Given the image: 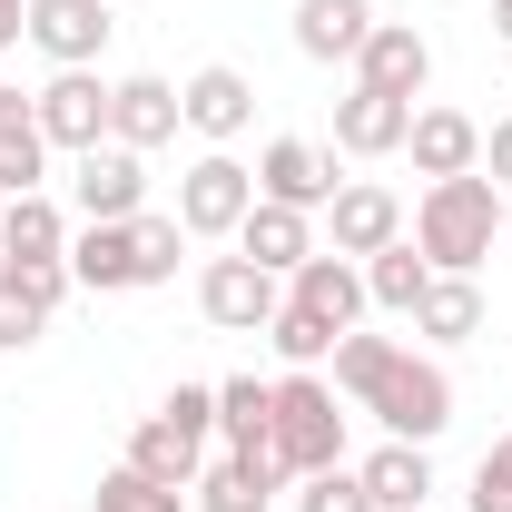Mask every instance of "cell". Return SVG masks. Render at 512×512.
I'll list each match as a JSON object with an SVG mask.
<instances>
[{"label":"cell","mask_w":512,"mask_h":512,"mask_svg":"<svg viewBox=\"0 0 512 512\" xmlns=\"http://www.w3.org/2000/svg\"><path fill=\"white\" fill-rule=\"evenodd\" d=\"M424 286H434V266H424L414 237H394V247L365 256V306H384V316H414V306H424Z\"/></svg>","instance_id":"484cf974"},{"label":"cell","mask_w":512,"mask_h":512,"mask_svg":"<svg viewBox=\"0 0 512 512\" xmlns=\"http://www.w3.org/2000/svg\"><path fill=\"white\" fill-rule=\"evenodd\" d=\"M483 178L512 197V119H493V128H483Z\"/></svg>","instance_id":"e575fe53"},{"label":"cell","mask_w":512,"mask_h":512,"mask_svg":"<svg viewBox=\"0 0 512 512\" xmlns=\"http://www.w3.org/2000/svg\"><path fill=\"white\" fill-rule=\"evenodd\" d=\"M109 0H30V50L50 69H99V50H109Z\"/></svg>","instance_id":"7c38bea8"},{"label":"cell","mask_w":512,"mask_h":512,"mask_svg":"<svg viewBox=\"0 0 512 512\" xmlns=\"http://www.w3.org/2000/svg\"><path fill=\"white\" fill-rule=\"evenodd\" d=\"M266 345L286 355V375H316L325 355H335V335H325L316 316H296V306H276V325H266Z\"/></svg>","instance_id":"4dcf8cb0"},{"label":"cell","mask_w":512,"mask_h":512,"mask_svg":"<svg viewBox=\"0 0 512 512\" xmlns=\"http://www.w3.org/2000/svg\"><path fill=\"white\" fill-rule=\"evenodd\" d=\"M355 404L375 414V424L394 434V444H434V434L453 424V375L434 365V355H414V345H394V355H384V375L365 384Z\"/></svg>","instance_id":"7a4b0ae2"},{"label":"cell","mask_w":512,"mask_h":512,"mask_svg":"<svg viewBox=\"0 0 512 512\" xmlns=\"http://www.w3.org/2000/svg\"><path fill=\"white\" fill-rule=\"evenodd\" d=\"M69 256L60 266H0V355H30L40 335H50V316L69 306Z\"/></svg>","instance_id":"30bf717a"},{"label":"cell","mask_w":512,"mask_h":512,"mask_svg":"<svg viewBox=\"0 0 512 512\" xmlns=\"http://www.w3.org/2000/svg\"><path fill=\"white\" fill-rule=\"evenodd\" d=\"M404 128H414V99H384V89H345L335 99V158H404Z\"/></svg>","instance_id":"2e32d148"},{"label":"cell","mask_w":512,"mask_h":512,"mask_svg":"<svg viewBox=\"0 0 512 512\" xmlns=\"http://www.w3.org/2000/svg\"><path fill=\"white\" fill-rule=\"evenodd\" d=\"M266 434H276V384L227 375L217 384V444L227 453H266Z\"/></svg>","instance_id":"4316f807"},{"label":"cell","mask_w":512,"mask_h":512,"mask_svg":"<svg viewBox=\"0 0 512 512\" xmlns=\"http://www.w3.org/2000/svg\"><path fill=\"white\" fill-rule=\"evenodd\" d=\"M30 109H40L50 158H79V148L109 138V79H99V69H50V79L30 89Z\"/></svg>","instance_id":"8992f818"},{"label":"cell","mask_w":512,"mask_h":512,"mask_svg":"<svg viewBox=\"0 0 512 512\" xmlns=\"http://www.w3.org/2000/svg\"><path fill=\"white\" fill-rule=\"evenodd\" d=\"M128 463H138L148 483H178V493H188L197 473H207V444H188V434H178L168 414H148V424L128 434Z\"/></svg>","instance_id":"83f0119b"},{"label":"cell","mask_w":512,"mask_h":512,"mask_svg":"<svg viewBox=\"0 0 512 512\" xmlns=\"http://www.w3.org/2000/svg\"><path fill=\"white\" fill-rule=\"evenodd\" d=\"M493 453H512V424H503V434H493Z\"/></svg>","instance_id":"74e56055"},{"label":"cell","mask_w":512,"mask_h":512,"mask_svg":"<svg viewBox=\"0 0 512 512\" xmlns=\"http://www.w3.org/2000/svg\"><path fill=\"white\" fill-rule=\"evenodd\" d=\"M296 512H375V493H365V473H355V463H325V473L296 483Z\"/></svg>","instance_id":"1f68e13d"},{"label":"cell","mask_w":512,"mask_h":512,"mask_svg":"<svg viewBox=\"0 0 512 512\" xmlns=\"http://www.w3.org/2000/svg\"><path fill=\"white\" fill-rule=\"evenodd\" d=\"M276 493H286L276 453H217V463L188 483V503H197V512H276Z\"/></svg>","instance_id":"ac0fdd59"},{"label":"cell","mask_w":512,"mask_h":512,"mask_svg":"<svg viewBox=\"0 0 512 512\" xmlns=\"http://www.w3.org/2000/svg\"><path fill=\"white\" fill-rule=\"evenodd\" d=\"M473 512H512V453H483L473 463Z\"/></svg>","instance_id":"836d02e7"},{"label":"cell","mask_w":512,"mask_h":512,"mask_svg":"<svg viewBox=\"0 0 512 512\" xmlns=\"http://www.w3.org/2000/svg\"><path fill=\"white\" fill-rule=\"evenodd\" d=\"M60 256H69V207L50 188L0 207V266H60Z\"/></svg>","instance_id":"ffe728a7"},{"label":"cell","mask_w":512,"mask_h":512,"mask_svg":"<svg viewBox=\"0 0 512 512\" xmlns=\"http://www.w3.org/2000/svg\"><path fill=\"white\" fill-rule=\"evenodd\" d=\"M335 188H345V178H335V148H325V138H266V148H256V197L316 217V207H335Z\"/></svg>","instance_id":"ba28073f"},{"label":"cell","mask_w":512,"mask_h":512,"mask_svg":"<svg viewBox=\"0 0 512 512\" xmlns=\"http://www.w3.org/2000/svg\"><path fill=\"white\" fill-rule=\"evenodd\" d=\"M50 188V138H40V109L0 79V197H30Z\"/></svg>","instance_id":"7402d4cb"},{"label":"cell","mask_w":512,"mask_h":512,"mask_svg":"<svg viewBox=\"0 0 512 512\" xmlns=\"http://www.w3.org/2000/svg\"><path fill=\"white\" fill-rule=\"evenodd\" d=\"M128 227H138V286H168V276H178V247H188V227L158 217V207H138Z\"/></svg>","instance_id":"f546056e"},{"label":"cell","mask_w":512,"mask_h":512,"mask_svg":"<svg viewBox=\"0 0 512 512\" xmlns=\"http://www.w3.org/2000/svg\"><path fill=\"white\" fill-rule=\"evenodd\" d=\"M178 119H188L207 148H237V138L256 128V79L227 69V60H207L197 79H178Z\"/></svg>","instance_id":"9c48e42d"},{"label":"cell","mask_w":512,"mask_h":512,"mask_svg":"<svg viewBox=\"0 0 512 512\" xmlns=\"http://www.w3.org/2000/svg\"><path fill=\"white\" fill-rule=\"evenodd\" d=\"M365 30H375V0H296V50L306 60H355L365 50Z\"/></svg>","instance_id":"cb8c5ba5"},{"label":"cell","mask_w":512,"mask_h":512,"mask_svg":"<svg viewBox=\"0 0 512 512\" xmlns=\"http://www.w3.org/2000/svg\"><path fill=\"white\" fill-rule=\"evenodd\" d=\"M69 207H79V227H119V217H138V207H148L138 148H119V138L79 148V158H69Z\"/></svg>","instance_id":"5b68a950"},{"label":"cell","mask_w":512,"mask_h":512,"mask_svg":"<svg viewBox=\"0 0 512 512\" xmlns=\"http://www.w3.org/2000/svg\"><path fill=\"white\" fill-rule=\"evenodd\" d=\"M325 227H335V256H355V266H365L375 247H394V237H404V197L384 188V178H345V188H335V207H325Z\"/></svg>","instance_id":"9a60e30c"},{"label":"cell","mask_w":512,"mask_h":512,"mask_svg":"<svg viewBox=\"0 0 512 512\" xmlns=\"http://www.w3.org/2000/svg\"><path fill=\"white\" fill-rule=\"evenodd\" d=\"M276 306H286V276H266L256 256H207L197 266V316L217 335H266Z\"/></svg>","instance_id":"277c9868"},{"label":"cell","mask_w":512,"mask_h":512,"mask_svg":"<svg viewBox=\"0 0 512 512\" xmlns=\"http://www.w3.org/2000/svg\"><path fill=\"white\" fill-rule=\"evenodd\" d=\"M286 306H296V316H316L325 335H355V325H365V266H355V256H335V247H316L296 276H286Z\"/></svg>","instance_id":"8fae6325"},{"label":"cell","mask_w":512,"mask_h":512,"mask_svg":"<svg viewBox=\"0 0 512 512\" xmlns=\"http://www.w3.org/2000/svg\"><path fill=\"white\" fill-rule=\"evenodd\" d=\"M99 512H197L178 483H148L138 463H119V473H99Z\"/></svg>","instance_id":"f1b7e54d"},{"label":"cell","mask_w":512,"mask_h":512,"mask_svg":"<svg viewBox=\"0 0 512 512\" xmlns=\"http://www.w3.org/2000/svg\"><path fill=\"white\" fill-rule=\"evenodd\" d=\"M69 276L89 296H138V227H69Z\"/></svg>","instance_id":"44dd1931"},{"label":"cell","mask_w":512,"mask_h":512,"mask_svg":"<svg viewBox=\"0 0 512 512\" xmlns=\"http://www.w3.org/2000/svg\"><path fill=\"white\" fill-rule=\"evenodd\" d=\"M355 473H365L375 512H424V503H434V444H394V434H384Z\"/></svg>","instance_id":"603a6c76"},{"label":"cell","mask_w":512,"mask_h":512,"mask_svg":"<svg viewBox=\"0 0 512 512\" xmlns=\"http://www.w3.org/2000/svg\"><path fill=\"white\" fill-rule=\"evenodd\" d=\"M247 207H256V168H237L227 148H207L188 178H178V227L188 237H237Z\"/></svg>","instance_id":"52a82bcc"},{"label":"cell","mask_w":512,"mask_h":512,"mask_svg":"<svg viewBox=\"0 0 512 512\" xmlns=\"http://www.w3.org/2000/svg\"><path fill=\"white\" fill-rule=\"evenodd\" d=\"M493 30H503V40H512V0H493Z\"/></svg>","instance_id":"8d00e7d4"},{"label":"cell","mask_w":512,"mask_h":512,"mask_svg":"<svg viewBox=\"0 0 512 512\" xmlns=\"http://www.w3.org/2000/svg\"><path fill=\"white\" fill-rule=\"evenodd\" d=\"M178 79H158V69H138V79H109V138H119V148H138V158H148V148H168V138H178Z\"/></svg>","instance_id":"5bb4252c"},{"label":"cell","mask_w":512,"mask_h":512,"mask_svg":"<svg viewBox=\"0 0 512 512\" xmlns=\"http://www.w3.org/2000/svg\"><path fill=\"white\" fill-rule=\"evenodd\" d=\"M266 453H276L286 483L345 463V414H335V384L325 375H276V434H266Z\"/></svg>","instance_id":"3957f363"},{"label":"cell","mask_w":512,"mask_h":512,"mask_svg":"<svg viewBox=\"0 0 512 512\" xmlns=\"http://www.w3.org/2000/svg\"><path fill=\"white\" fill-rule=\"evenodd\" d=\"M424 79H434V40H424L414 20H375V30H365V50H355V89L424 99Z\"/></svg>","instance_id":"4fadbf2b"},{"label":"cell","mask_w":512,"mask_h":512,"mask_svg":"<svg viewBox=\"0 0 512 512\" xmlns=\"http://www.w3.org/2000/svg\"><path fill=\"white\" fill-rule=\"evenodd\" d=\"M227 247H237V256H256L266 276H296V266L316 256V217H306V207H276V197H256V207H247V227H237Z\"/></svg>","instance_id":"d6986e66"},{"label":"cell","mask_w":512,"mask_h":512,"mask_svg":"<svg viewBox=\"0 0 512 512\" xmlns=\"http://www.w3.org/2000/svg\"><path fill=\"white\" fill-rule=\"evenodd\" d=\"M158 414H168V424H178L188 444H207V434H217V384H178V394H168Z\"/></svg>","instance_id":"d6a6232c"},{"label":"cell","mask_w":512,"mask_h":512,"mask_svg":"<svg viewBox=\"0 0 512 512\" xmlns=\"http://www.w3.org/2000/svg\"><path fill=\"white\" fill-rule=\"evenodd\" d=\"M30 40V0H0V50H20Z\"/></svg>","instance_id":"d590c367"},{"label":"cell","mask_w":512,"mask_h":512,"mask_svg":"<svg viewBox=\"0 0 512 512\" xmlns=\"http://www.w3.org/2000/svg\"><path fill=\"white\" fill-rule=\"evenodd\" d=\"M424 512H434V503H424Z\"/></svg>","instance_id":"f35d334b"},{"label":"cell","mask_w":512,"mask_h":512,"mask_svg":"<svg viewBox=\"0 0 512 512\" xmlns=\"http://www.w3.org/2000/svg\"><path fill=\"white\" fill-rule=\"evenodd\" d=\"M503 207L512 197L473 168V178H434V188L414 197V247H424V266L434 276H473L483 256L503 247Z\"/></svg>","instance_id":"6da1fadb"},{"label":"cell","mask_w":512,"mask_h":512,"mask_svg":"<svg viewBox=\"0 0 512 512\" xmlns=\"http://www.w3.org/2000/svg\"><path fill=\"white\" fill-rule=\"evenodd\" d=\"M404 158H414V178H424V188H434V178H473V168H483V128L463 119V109H414Z\"/></svg>","instance_id":"e0dca14e"},{"label":"cell","mask_w":512,"mask_h":512,"mask_svg":"<svg viewBox=\"0 0 512 512\" xmlns=\"http://www.w3.org/2000/svg\"><path fill=\"white\" fill-rule=\"evenodd\" d=\"M404 325H414L424 345H473V335H483V286H473V276H434L424 306H414Z\"/></svg>","instance_id":"d4e9b609"}]
</instances>
